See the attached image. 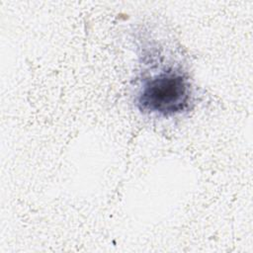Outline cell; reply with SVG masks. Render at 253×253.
<instances>
[{
    "instance_id": "cell-1",
    "label": "cell",
    "mask_w": 253,
    "mask_h": 253,
    "mask_svg": "<svg viewBox=\"0 0 253 253\" xmlns=\"http://www.w3.org/2000/svg\"><path fill=\"white\" fill-rule=\"evenodd\" d=\"M135 104L142 113L159 117L182 114L193 104L190 79L179 67H159L141 77Z\"/></svg>"
}]
</instances>
